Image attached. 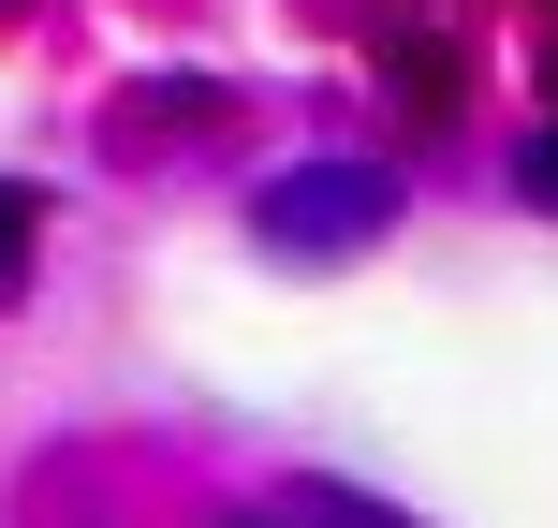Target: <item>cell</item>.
Masks as SVG:
<instances>
[{"label": "cell", "instance_id": "1", "mask_svg": "<svg viewBox=\"0 0 558 528\" xmlns=\"http://www.w3.org/2000/svg\"><path fill=\"white\" fill-rule=\"evenodd\" d=\"M383 221H397V176H383V162H294V176H265V192H251V235H265V250H294V265L367 250Z\"/></svg>", "mask_w": 558, "mask_h": 528}, {"label": "cell", "instance_id": "2", "mask_svg": "<svg viewBox=\"0 0 558 528\" xmlns=\"http://www.w3.org/2000/svg\"><path fill=\"white\" fill-rule=\"evenodd\" d=\"M29 250H45V192H15V176H0V308L29 294Z\"/></svg>", "mask_w": 558, "mask_h": 528}, {"label": "cell", "instance_id": "3", "mask_svg": "<svg viewBox=\"0 0 558 528\" xmlns=\"http://www.w3.org/2000/svg\"><path fill=\"white\" fill-rule=\"evenodd\" d=\"M530 192H544V206H558V133H544V147H530Z\"/></svg>", "mask_w": 558, "mask_h": 528}]
</instances>
